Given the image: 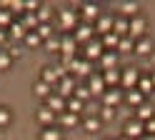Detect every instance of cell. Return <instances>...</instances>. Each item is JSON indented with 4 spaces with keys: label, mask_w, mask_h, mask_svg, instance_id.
I'll list each match as a JSON object with an SVG mask.
<instances>
[{
    "label": "cell",
    "mask_w": 155,
    "mask_h": 140,
    "mask_svg": "<svg viewBox=\"0 0 155 140\" xmlns=\"http://www.w3.org/2000/svg\"><path fill=\"white\" fill-rule=\"evenodd\" d=\"M23 43H25L28 48H38V45H43V40H40V35H38L35 30H33V33H28V35H25Z\"/></svg>",
    "instance_id": "39"
},
{
    "label": "cell",
    "mask_w": 155,
    "mask_h": 140,
    "mask_svg": "<svg viewBox=\"0 0 155 140\" xmlns=\"http://www.w3.org/2000/svg\"><path fill=\"white\" fill-rule=\"evenodd\" d=\"M113 23H115V15H100L95 20V33H100V38L113 33Z\"/></svg>",
    "instance_id": "16"
},
{
    "label": "cell",
    "mask_w": 155,
    "mask_h": 140,
    "mask_svg": "<svg viewBox=\"0 0 155 140\" xmlns=\"http://www.w3.org/2000/svg\"><path fill=\"white\" fill-rule=\"evenodd\" d=\"M120 140H128V138H125V135H123V138H120Z\"/></svg>",
    "instance_id": "49"
},
{
    "label": "cell",
    "mask_w": 155,
    "mask_h": 140,
    "mask_svg": "<svg viewBox=\"0 0 155 140\" xmlns=\"http://www.w3.org/2000/svg\"><path fill=\"white\" fill-rule=\"evenodd\" d=\"M135 118H138L140 123H148L150 118H155V108H153L150 103H143L138 110H135Z\"/></svg>",
    "instance_id": "24"
},
{
    "label": "cell",
    "mask_w": 155,
    "mask_h": 140,
    "mask_svg": "<svg viewBox=\"0 0 155 140\" xmlns=\"http://www.w3.org/2000/svg\"><path fill=\"white\" fill-rule=\"evenodd\" d=\"M25 35H28V30L20 25V20H15V23L8 28V38H15V40H25Z\"/></svg>",
    "instance_id": "26"
},
{
    "label": "cell",
    "mask_w": 155,
    "mask_h": 140,
    "mask_svg": "<svg viewBox=\"0 0 155 140\" xmlns=\"http://www.w3.org/2000/svg\"><path fill=\"white\" fill-rule=\"evenodd\" d=\"M13 63V55L8 53V50H0V70H8Z\"/></svg>",
    "instance_id": "41"
},
{
    "label": "cell",
    "mask_w": 155,
    "mask_h": 140,
    "mask_svg": "<svg viewBox=\"0 0 155 140\" xmlns=\"http://www.w3.org/2000/svg\"><path fill=\"white\" fill-rule=\"evenodd\" d=\"M140 140H155V135H148V133H145V135H143Z\"/></svg>",
    "instance_id": "47"
},
{
    "label": "cell",
    "mask_w": 155,
    "mask_h": 140,
    "mask_svg": "<svg viewBox=\"0 0 155 140\" xmlns=\"http://www.w3.org/2000/svg\"><path fill=\"white\" fill-rule=\"evenodd\" d=\"M145 133H148V135H155V118H150L148 123H145Z\"/></svg>",
    "instance_id": "45"
},
{
    "label": "cell",
    "mask_w": 155,
    "mask_h": 140,
    "mask_svg": "<svg viewBox=\"0 0 155 140\" xmlns=\"http://www.w3.org/2000/svg\"><path fill=\"white\" fill-rule=\"evenodd\" d=\"M13 23H15V15H13L8 8H0V28H5V30H8Z\"/></svg>",
    "instance_id": "32"
},
{
    "label": "cell",
    "mask_w": 155,
    "mask_h": 140,
    "mask_svg": "<svg viewBox=\"0 0 155 140\" xmlns=\"http://www.w3.org/2000/svg\"><path fill=\"white\" fill-rule=\"evenodd\" d=\"M88 90H90V95H100L108 90V85H105V80H103V73H93L88 78Z\"/></svg>",
    "instance_id": "11"
},
{
    "label": "cell",
    "mask_w": 155,
    "mask_h": 140,
    "mask_svg": "<svg viewBox=\"0 0 155 140\" xmlns=\"http://www.w3.org/2000/svg\"><path fill=\"white\" fill-rule=\"evenodd\" d=\"M123 100H125L123 88H108V90L103 93V105H108V108H118Z\"/></svg>",
    "instance_id": "9"
},
{
    "label": "cell",
    "mask_w": 155,
    "mask_h": 140,
    "mask_svg": "<svg viewBox=\"0 0 155 140\" xmlns=\"http://www.w3.org/2000/svg\"><path fill=\"white\" fill-rule=\"evenodd\" d=\"M75 48H78V43H75V38H73V33H68V35H63V40H60V55H63L65 60H70V58H75Z\"/></svg>",
    "instance_id": "13"
},
{
    "label": "cell",
    "mask_w": 155,
    "mask_h": 140,
    "mask_svg": "<svg viewBox=\"0 0 155 140\" xmlns=\"http://www.w3.org/2000/svg\"><path fill=\"white\" fill-rule=\"evenodd\" d=\"M155 50V43L145 35V38H140V40H135V55H150Z\"/></svg>",
    "instance_id": "22"
},
{
    "label": "cell",
    "mask_w": 155,
    "mask_h": 140,
    "mask_svg": "<svg viewBox=\"0 0 155 140\" xmlns=\"http://www.w3.org/2000/svg\"><path fill=\"white\" fill-rule=\"evenodd\" d=\"M35 118H38V123H40L43 128H53V123L58 120V115L53 113L48 105H43V108H38V113H35Z\"/></svg>",
    "instance_id": "14"
},
{
    "label": "cell",
    "mask_w": 155,
    "mask_h": 140,
    "mask_svg": "<svg viewBox=\"0 0 155 140\" xmlns=\"http://www.w3.org/2000/svg\"><path fill=\"white\" fill-rule=\"evenodd\" d=\"M65 110H68V113H75V115H80L83 110H85V103H83V100H78V98L73 95V98H68Z\"/></svg>",
    "instance_id": "29"
},
{
    "label": "cell",
    "mask_w": 155,
    "mask_h": 140,
    "mask_svg": "<svg viewBox=\"0 0 155 140\" xmlns=\"http://www.w3.org/2000/svg\"><path fill=\"white\" fill-rule=\"evenodd\" d=\"M20 25L28 30V33H33V30H38V15L35 13H23V18H20Z\"/></svg>",
    "instance_id": "25"
},
{
    "label": "cell",
    "mask_w": 155,
    "mask_h": 140,
    "mask_svg": "<svg viewBox=\"0 0 155 140\" xmlns=\"http://www.w3.org/2000/svg\"><path fill=\"white\" fill-rule=\"evenodd\" d=\"M103 123H108V120H113L115 118V108H108V105H103V110H100V115H98Z\"/></svg>",
    "instance_id": "42"
},
{
    "label": "cell",
    "mask_w": 155,
    "mask_h": 140,
    "mask_svg": "<svg viewBox=\"0 0 155 140\" xmlns=\"http://www.w3.org/2000/svg\"><path fill=\"white\" fill-rule=\"evenodd\" d=\"M120 78H123V70L120 68H113V70H105L103 73V80L108 88H120Z\"/></svg>",
    "instance_id": "19"
},
{
    "label": "cell",
    "mask_w": 155,
    "mask_h": 140,
    "mask_svg": "<svg viewBox=\"0 0 155 140\" xmlns=\"http://www.w3.org/2000/svg\"><path fill=\"white\" fill-rule=\"evenodd\" d=\"M95 33V25H90V23H80V25H78L75 30H73V38H75V43H90V40L95 38L93 35Z\"/></svg>",
    "instance_id": "8"
},
{
    "label": "cell",
    "mask_w": 155,
    "mask_h": 140,
    "mask_svg": "<svg viewBox=\"0 0 155 140\" xmlns=\"http://www.w3.org/2000/svg\"><path fill=\"white\" fill-rule=\"evenodd\" d=\"M10 120H13V113L5 105H0V128H8V125H10Z\"/></svg>",
    "instance_id": "40"
},
{
    "label": "cell",
    "mask_w": 155,
    "mask_h": 140,
    "mask_svg": "<svg viewBox=\"0 0 155 140\" xmlns=\"http://www.w3.org/2000/svg\"><path fill=\"white\" fill-rule=\"evenodd\" d=\"M80 15H83V20H85V23L95 25V20H98L103 13H100V8L95 5V3H83V5H80Z\"/></svg>",
    "instance_id": "12"
},
{
    "label": "cell",
    "mask_w": 155,
    "mask_h": 140,
    "mask_svg": "<svg viewBox=\"0 0 155 140\" xmlns=\"http://www.w3.org/2000/svg\"><path fill=\"white\" fill-rule=\"evenodd\" d=\"M100 125H103V120H100L98 115H88V118L83 120V128L88 130V133H98V130H100Z\"/></svg>",
    "instance_id": "30"
},
{
    "label": "cell",
    "mask_w": 155,
    "mask_h": 140,
    "mask_svg": "<svg viewBox=\"0 0 155 140\" xmlns=\"http://www.w3.org/2000/svg\"><path fill=\"white\" fill-rule=\"evenodd\" d=\"M103 53H105V48H103V43H100V38H93L90 43H85V48H83V58L88 60V63H93V60H100Z\"/></svg>",
    "instance_id": "4"
},
{
    "label": "cell",
    "mask_w": 155,
    "mask_h": 140,
    "mask_svg": "<svg viewBox=\"0 0 155 140\" xmlns=\"http://www.w3.org/2000/svg\"><path fill=\"white\" fill-rule=\"evenodd\" d=\"M133 40H140V38H145L148 35V20H145L143 15H135V18H130V33H128Z\"/></svg>",
    "instance_id": "5"
},
{
    "label": "cell",
    "mask_w": 155,
    "mask_h": 140,
    "mask_svg": "<svg viewBox=\"0 0 155 140\" xmlns=\"http://www.w3.org/2000/svg\"><path fill=\"white\" fill-rule=\"evenodd\" d=\"M150 80H153V85H155V70H153V73H150Z\"/></svg>",
    "instance_id": "48"
},
{
    "label": "cell",
    "mask_w": 155,
    "mask_h": 140,
    "mask_svg": "<svg viewBox=\"0 0 155 140\" xmlns=\"http://www.w3.org/2000/svg\"><path fill=\"white\" fill-rule=\"evenodd\" d=\"M58 25H60L65 30V35H68L70 30H75L78 25H80V13H75V10H70V8H63L60 13H58Z\"/></svg>",
    "instance_id": "2"
},
{
    "label": "cell",
    "mask_w": 155,
    "mask_h": 140,
    "mask_svg": "<svg viewBox=\"0 0 155 140\" xmlns=\"http://www.w3.org/2000/svg\"><path fill=\"white\" fill-rule=\"evenodd\" d=\"M138 10H140V5L135 3V0H120V3H118V13H120L123 18H128V20L135 18V15H140Z\"/></svg>",
    "instance_id": "15"
},
{
    "label": "cell",
    "mask_w": 155,
    "mask_h": 140,
    "mask_svg": "<svg viewBox=\"0 0 155 140\" xmlns=\"http://www.w3.org/2000/svg\"><path fill=\"white\" fill-rule=\"evenodd\" d=\"M65 103H68V100H65L63 95H58V93H53L50 98L45 100V105L50 108V110H53L55 115H63V113H65Z\"/></svg>",
    "instance_id": "17"
},
{
    "label": "cell",
    "mask_w": 155,
    "mask_h": 140,
    "mask_svg": "<svg viewBox=\"0 0 155 140\" xmlns=\"http://www.w3.org/2000/svg\"><path fill=\"white\" fill-rule=\"evenodd\" d=\"M40 5H43V3H38V0H28V3H25V13H33V10L38 13V10H40Z\"/></svg>",
    "instance_id": "44"
},
{
    "label": "cell",
    "mask_w": 155,
    "mask_h": 140,
    "mask_svg": "<svg viewBox=\"0 0 155 140\" xmlns=\"http://www.w3.org/2000/svg\"><path fill=\"white\" fill-rule=\"evenodd\" d=\"M125 103H128V105H133L135 110H138L143 103H148V100H145V95L140 93L138 88H133V90H125Z\"/></svg>",
    "instance_id": "18"
},
{
    "label": "cell",
    "mask_w": 155,
    "mask_h": 140,
    "mask_svg": "<svg viewBox=\"0 0 155 140\" xmlns=\"http://www.w3.org/2000/svg\"><path fill=\"white\" fill-rule=\"evenodd\" d=\"M65 70L70 75H83V78H90L93 75V63H88L85 58H70V60H65Z\"/></svg>",
    "instance_id": "1"
},
{
    "label": "cell",
    "mask_w": 155,
    "mask_h": 140,
    "mask_svg": "<svg viewBox=\"0 0 155 140\" xmlns=\"http://www.w3.org/2000/svg\"><path fill=\"white\" fill-rule=\"evenodd\" d=\"M40 140H63V133H60L58 128H43Z\"/></svg>",
    "instance_id": "34"
},
{
    "label": "cell",
    "mask_w": 155,
    "mask_h": 140,
    "mask_svg": "<svg viewBox=\"0 0 155 140\" xmlns=\"http://www.w3.org/2000/svg\"><path fill=\"white\" fill-rule=\"evenodd\" d=\"M75 88H78V85H75V78H73L70 73H68V75L60 80V83H58L55 93H58V95H63V98L68 100V98H73V95H75Z\"/></svg>",
    "instance_id": "10"
},
{
    "label": "cell",
    "mask_w": 155,
    "mask_h": 140,
    "mask_svg": "<svg viewBox=\"0 0 155 140\" xmlns=\"http://www.w3.org/2000/svg\"><path fill=\"white\" fill-rule=\"evenodd\" d=\"M3 8H8L13 15H23L25 13V3H20V0H10V3H5Z\"/></svg>",
    "instance_id": "37"
},
{
    "label": "cell",
    "mask_w": 155,
    "mask_h": 140,
    "mask_svg": "<svg viewBox=\"0 0 155 140\" xmlns=\"http://www.w3.org/2000/svg\"><path fill=\"white\" fill-rule=\"evenodd\" d=\"M68 75V70L65 68H53V65H45L43 68V75H40V80L43 83H48V85H53V88H58V83H60V80Z\"/></svg>",
    "instance_id": "3"
},
{
    "label": "cell",
    "mask_w": 155,
    "mask_h": 140,
    "mask_svg": "<svg viewBox=\"0 0 155 140\" xmlns=\"http://www.w3.org/2000/svg\"><path fill=\"white\" fill-rule=\"evenodd\" d=\"M33 93L38 95V98H43V100H48L53 93H55V88L53 85H48V83H43V80H38V83L33 85Z\"/></svg>",
    "instance_id": "23"
},
{
    "label": "cell",
    "mask_w": 155,
    "mask_h": 140,
    "mask_svg": "<svg viewBox=\"0 0 155 140\" xmlns=\"http://www.w3.org/2000/svg\"><path fill=\"white\" fill-rule=\"evenodd\" d=\"M113 33L120 35V38H128V33H130V20L123 18V15H118V18H115V23H113Z\"/></svg>",
    "instance_id": "21"
},
{
    "label": "cell",
    "mask_w": 155,
    "mask_h": 140,
    "mask_svg": "<svg viewBox=\"0 0 155 140\" xmlns=\"http://www.w3.org/2000/svg\"><path fill=\"white\" fill-rule=\"evenodd\" d=\"M100 43L105 50H115L118 53V43H120V35H115V33H108V35H103L100 38Z\"/></svg>",
    "instance_id": "27"
},
{
    "label": "cell",
    "mask_w": 155,
    "mask_h": 140,
    "mask_svg": "<svg viewBox=\"0 0 155 140\" xmlns=\"http://www.w3.org/2000/svg\"><path fill=\"white\" fill-rule=\"evenodd\" d=\"M38 23H50L53 20V10H50V5H40V10H38Z\"/></svg>",
    "instance_id": "36"
},
{
    "label": "cell",
    "mask_w": 155,
    "mask_h": 140,
    "mask_svg": "<svg viewBox=\"0 0 155 140\" xmlns=\"http://www.w3.org/2000/svg\"><path fill=\"white\" fill-rule=\"evenodd\" d=\"M35 33L40 35V40H43V43H45L48 38H53V35H55V33H53V25H50V23H40V25H38V30H35Z\"/></svg>",
    "instance_id": "35"
},
{
    "label": "cell",
    "mask_w": 155,
    "mask_h": 140,
    "mask_svg": "<svg viewBox=\"0 0 155 140\" xmlns=\"http://www.w3.org/2000/svg\"><path fill=\"white\" fill-rule=\"evenodd\" d=\"M140 70L138 68H125L123 70V78H120V88L123 90H133V88H138V80H140Z\"/></svg>",
    "instance_id": "7"
},
{
    "label": "cell",
    "mask_w": 155,
    "mask_h": 140,
    "mask_svg": "<svg viewBox=\"0 0 155 140\" xmlns=\"http://www.w3.org/2000/svg\"><path fill=\"white\" fill-rule=\"evenodd\" d=\"M98 63H100V68H103V73H105V70L118 68V53H115V50H105L103 58L98 60Z\"/></svg>",
    "instance_id": "20"
},
{
    "label": "cell",
    "mask_w": 155,
    "mask_h": 140,
    "mask_svg": "<svg viewBox=\"0 0 155 140\" xmlns=\"http://www.w3.org/2000/svg\"><path fill=\"white\" fill-rule=\"evenodd\" d=\"M75 98L85 103V100L90 98V90H88V85H80V88H75Z\"/></svg>",
    "instance_id": "43"
},
{
    "label": "cell",
    "mask_w": 155,
    "mask_h": 140,
    "mask_svg": "<svg viewBox=\"0 0 155 140\" xmlns=\"http://www.w3.org/2000/svg\"><path fill=\"white\" fill-rule=\"evenodd\" d=\"M78 120H80V115H75V113H68V110H65L63 115H58V123H60L63 128H75V125H78Z\"/></svg>",
    "instance_id": "28"
},
{
    "label": "cell",
    "mask_w": 155,
    "mask_h": 140,
    "mask_svg": "<svg viewBox=\"0 0 155 140\" xmlns=\"http://www.w3.org/2000/svg\"><path fill=\"white\" fill-rule=\"evenodd\" d=\"M118 53H135V40L128 35V38H120L118 43Z\"/></svg>",
    "instance_id": "33"
},
{
    "label": "cell",
    "mask_w": 155,
    "mask_h": 140,
    "mask_svg": "<svg viewBox=\"0 0 155 140\" xmlns=\"http://www.w3.org/2000/svg\"><path fill=\"white\" fill-rule=\"evenodd\" d=\"M60 40H63V38H58V35H53V38H48V40H45L43 45H45L48 50H50V53H60Z\"/></svg>",
    "instance_id": "38"
},
{
    "label": "cell",
    "mask_w": 155,
    "mask_h": 140,
    "mask_svg": "<svg viewBox=\"0 0 155 140\" xmlns=\"http://www.w3.org/2000/svg\"><path fill=\"white\" fill-rule=\"evenodd\" d=\"M5 40H8V30L0 28V43H5Z\"/></svg>",
    "instance_id": "46"
},
{
    "label": "cell",
    "mask_w": 155,
    "mask_h": 140,
    "mask_svg": "<svg viewBox=\"0 0 155 140\" xmlns=\"http://www.w3.org/2000/svg\"><path fill=\"white\" fill-rule=\"evenodd\" d=\"M123 133H125V138H128V140H140V138L145 135V123H140L138 118H133V120L125 123Z\"/></svg>",
    "instance_id": "6"
},
{
    "label": "cell",
    "mask_w": 155,
    "mask_h": 140,
    "mask_svg": "<svg viewBox=\"0 0 155 140\" xmlns=\"http://www.w3.org/2000/svg\"><path fill=\"white\" fill-rule=\"evenodd\" d=\"M138 90H140L143 95H150V93H155V85H153L150 75H140V80H138Z\"/></svg>",
    "instance_id": "31"
}]
</instances>
